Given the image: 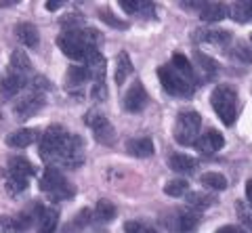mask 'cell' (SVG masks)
<instances>
[{
  "label": "cell",
  "instance_id": "obj_1",
  "mask_svg": "<svg viewBox=\"0 0 252 233\" xmlns=\"http://www.w3.org/2000/svg\"><path fill=\"white\" fill-rule=\"evenodd\" d=\"M210 103H212V110L220 118V122L231 126L235 118H238V92H235V88L220 84V87L212 90Z\"/></svg>",
  "mask_w": 252,
  "mask_h": 233
},
{
  "label": "cell",
  "instance_id": "obj_2",
  "mask_svg": "<svg viewBox=\"0 0 252 233\" xmlns=\"http://www.w3.org/2000/svg\"><path fill=\"white\" fill-rule=\"evenodd\" d=\"M84 162V141L80 137H72L65 141V145L46 162L51 168L55 166H63V168H78Z\"/></svg>",
  "mask_w": 252,
  "mask_h": 233
},
{
  "label": "cell",
  "instance_id": "obj_3",
  "mask_svg": "<svg viewBox=\"0 0 252 233\" xmlns=\"http://www.w3.org/2000/svg\"><path fill=\"white\" fill-rule=\"evenodd\" d=\"M158 78H160L164 90L168 92V95H175V97H191L193 95V82L183 78L172 65H162L158 69Z\"/></svg>",
  "mask_w": 252,
  "mask_h": 233
},
{
  "label": "cell",
  "instance_id": "obj_4",
  "mask_svg": "<svg viewBox=\"0 0 252 233\" xmlns=\"http://www.w3.org/2000/svg\"><path fill=\"white\" fill-rule=\"evenodd\" d=\"M40 189L44 193H49V198L53 202H61V200H69L74 196V187L65 181L57 168H46V173L40 178Z\"/></svg>",
  "mask_w": 252,
  "mask_h": 233
},
{
  "label": "cell",
  "instance_id": "obj_5",
  "mask_svg": "<svg viewBox=\"0 0 252 233\" xmlns=\"http://www.w3.org/2000/svg\"><path fill=\"white\" fill-rule=\"evenodd\" d=\"M200 126H202V118L198 112H181L175 126V139L181 145H191L198 141Z\"/></svg>",
  "mask_w": 252,
  "mask_h": 233
},
{
  "label": "cell",
  "instance_id": "obj_6",
  "mask_svg": "<svg viewBox=\"0 0 252 233\" xmlns=\"http://www.w3.org/2000/svg\"><path fill=\"white\" fill-rule=\"evenodd\" d=\"M67 139H69V135L63 126H49L42 133V139H40V158L44 162H49L53 155L65 145Z\"/></svg>",
  "mask_w": 252,
  "mask_h": 233
},
{
  "label": "cell",
  "instance_id": "obj_7",
  "mask_svg": "<svg viewBox=\"0 0 252 233\" xmlns=\"http://www.w3.org/2000/svg\"><path fill=\"white\" fill-rule=\"evenodd\" d=\"M84 122L91 126L93 135H94V139H97L99 143L109 145V143H114V141H116V130H114V126H112V122H109L101 112L91 110L89 114H86Z\"/></svg>",
  "mask_w": 252,
  "mask_h": 233
},
{
  "label": "cell",
  "instance_id": "obj_8",
  "mask_svg": "<svg viewBox=\"0 0 252 233\" xmlns=\"http://www.w3.org/2000/svg\"><path fill=\"white\" fill-rule=\"evenodd\" d=\"M57 44H59V49L63 51V55L65 57L74 59V61H82V63L86 61V57H89V53L93 51V49H86L84 44H80L74 36H69L65 32L57 38Z\"/></svg>",
  "mask_w": 252,
  "mask_h": 233
},
{
  "label": "cell",
  "instance_id": "obj_9",
  "mask_svg": "<svg viewBox=\"0 0 252 233\" xmlns=\"http://www.w3.org/2000/svg\"><path fill=\"white\" fill-rule=\"evenodd\" d=\"M145 103H147V92L143 88V84H141V82H132L130 88L126 90V95H124V107L128 112L137 114V112L143 110Z\"/></svg>",
  "mask_w": 252,
  "mask_h": 233
},
{
  "label": "cell",
  "instance_id": "obj_10",
  "mask_svg": "<svg viewBox=\"0 0 252 233\" xmlns=\"http://www.w3.org/2000/svg\"><path fill=\"white\" fill-rule=\"evenodd\" d=\"M42 105H44V97L38 95V92H34V95L21 99L19 103L15 105V116H17L19 120H28V118H32L34 114L40 112Z\"/></svg>",
  "mask_w": 252,
  "mask_h": 233
},
{
  "label": "cell",
  "instance_id": "obj_11",
  "mask_svg": "<svg viewBox=\"0 0 252 233\" xmlns=\"http://www.w3.org/2000/svg\"><path fill=\"white\" fill-rule=\"evenodd\" d=\"M84 69H86V74H89V78H93L94 82H101L103 80V76H105V57L101 55V53L97 49H93L89 53V57H86L84 61Z\"/></svg>",
  "mask_w": 252,
  "mask_h": 233
},
{
  "label": "cell",
  "instance_id": "obj_12",
  "mask_svg": "<svg viewBox=\"0 0 252 233\" xmlns=\"http://www.w3.org/2000/svg\"><path fill=\"white\" fill-rule=\"evenodd\" d=\"M26 84H28L26 76H19V74H9V76H4L2 82H0V99L6 101V99L15 97L23 87H26Z\"/></svg>",
  "mask_w": 252,
  "mask_h": 233
},
{
  "label": "cell",
  "instance_id": "obj_13",
  "mask_svg": "<svg viewBox=\"0 0 252 233\" xmlns=\"http://www.w3.org/2000/svg\"><path fill=\"white\" fill-rule=\"evenodd\" d=\"M223 145H225V139L219 130H208V133H204L198 141H195V147H198L202 153H215L219 149H223Z\"/></svg>",
  "mask_w": 252,
  "mask_h": 233
},
{
  "label": "cell",
  "instance_id": "obj_14",
  "mask_svg": "<svg viewBox=\"0 0 252 233\" xmlns=\"http://www.w3.org/2000/svg\"><path fill=\"white\" fill-rule=\"evenodd\" d=\"M38 233H55L57 231L59 214L55 208H40L38 206Z\"/></svg>",
  "mask_w": 252,
  "mask_h": 233
},
{
  "label": "cell",
  "instance_id": "obj_15",
  "mask_svg": "<svg viewBox=\"0 0 252 233\" xmlns=\"http://www.w3.org/2000/svg\"><path fill=\"white\" fill-rule=\"evenodd\" d=\"M15 36H17V40L28 46V49H36L38 42H40V34H38L36 26H32V23H19L17 28H15Z\"/></svg>",
  "mask_w": 252,
  "mask_h": 233
},
{
  "label": "cell",
  "instance_id": "obj_16",
  "mask_svg": "<svg viewBox=\"0 0 252 233\" xmlns=\"http://www.w3.org/2000/svg\"><path fill=\"white\" fill-rule=\"evenodd\" d=\"M168 166L175 170V173H183V175H191L198 168V160L191 158V155L185 153H172L168 158Z\"/></svg>",
  "mask_w": 252,
  "mask_h": 233
},
{
  "label": "cell",
  "instance_id": "obj_17",
  "mask_svg": "<svg viewBox=\"0 0 252 233\" xmlns=\"http://www.w3.org/2000/svg\"><path fill=\"white\" fill-rule=\"evenodd\" d=\"M227 15H229V6L223 2H204L202 11H200V17L208 23H217L220 19H225Z\"/></svg>",
  "mask_w": 252,
  "mask_h": 233
},
{
  "label": "cell",
  "instance_id": "obj_18",
  "mask_svg": "<svg viewBox=\"0 0 252 233\" xmlns=\"http://www.w3.org/2000/svg\"><path fill=\"white\" fill-rule=\"evenodd\" d=\"M38 139L36 128H19L6 137V145L9 147H28Z\"/></svg>",
  "mask_w": 252,
  "mask_h": 233
},
{
  "label": "cell",
  "instance_id": "obj_19",
  "mask_svg": "<svg viewBox=\"0 0 252 233\" xmlns=\"http://www.w3.org/2000/svg\"><path fill=\"white\" fill-rule=\"evenodd\" d=\"M198 42H210V44H227L231 40V34L227 29H198L195 32Z\"/></svg>",
  "mask_w": 252,
  "mask_h": 233
},
{
  "label": "cell",
  "instance_id": "obj_20",
  "mask_svg": "<svg viewBox=\"0 0 252 233\" xmlns=\"http://www.w3.org/2000/svg\"><path fill=\"white\" fill-rule=\"evenodd\" d=\"M126 149L132 155H137V158H149V155H154V143L147 137H139V139H130Z\"/></svg>",
  "mask_w": 252,
  "mask_h": 233
},
{
  "label": "cell",
  "instance_id": "obj_21",
  "mask_svg": "<svg viewBox=\"0 0 252 233\" xmlns=\"http://www.w3.org/2000/svg\"><path fill=\"white\" fill-rule=\"evenodd\" d=\"M9 175L13 176H21V178H30L34 175V166H32V162L21 158V155H15V158L9 160Z\"/></svg>",
  "mask_w": 252,
  "mask_h": 233
},
{
  "label": "cell",
  "instance_id": "obj_22",
  "mask_svg": "<svg viewBox=\"0 0 252 233\" xmlns=\"http://www.w3.org/2000/svg\"><path fill=\"white\" fill-rule=\"evenodd\" d=\"M28 72H32V61L26 55L23 49H17L11 55V74H19V76H26Z\"/></svg>",
  "mask_w": 252,
  "mask_h": 233
},
{
  "label": "cell",
  "instance_id": "obj_23",
  "mask_svg": "<svg viewBox=\"0 0 252 233\" xmlns=\"http://www.w3.org/2000/svg\"><path fill=\"white\" fill-rule=\"evenodd\" d=\"M229 15L233 21L238 23H248L252 21V0H242V2H233L229 6Z\"/></svg>",
  "mask_w": 252,
  "mask_h": 233
},
{
  "label": "cell",
  "instance_id": "obj_24",
  "mask_svg": "<svg viewBox=\"0 0 252 233\" xmlns=\"http://www.w3.org/2000/svg\"><path fill=\"white\" fill-rule=\"evenodd\" d=\"M132 74V63H130V57L126 53H120L116 59V74H114V80L118 87H122L124 80Z\"/></svg>",
  "mask_w": 252,
  "mask_h": 233
},
{
  "label": "cell",
  "instance_id": "obj_25",
  "mask_svg": "<svg viewBox=\"0 0 252 233\" xmlns=\"http://www.w3.org/2000/svg\"><path fill=\"white\" fill-rule=\"evenodd\" d=\"M198 225H200V216H198V212L183 210V212H179L175 227H177V231H181V233H189V231H193L195 227H198Z\"/></svg>",
  "mask_w": 252,
  "mask_h": 233
},
{
  "label": "cell",
  "instance_id": "obj_26",
  "mask_svg": "<svg viewBox=\"0 0 252 233\" xmlns=\"http://www.w3.org/2000/svg\"><path fill=\"white\" fill-rule=\"evenodd\" d=\"M94 219L101 223H109L116 219V206L109 200H99L94 206Z\"/></svg>",
  "mask_w": 252,
  "mask_h": 233
},
{
  "label": "cell",
  "instance_id": "obj_27",
  "mask_svg": "<svg viewBox=\"0 0 252 233\" xmlns=\"http://www.w3.org/2000/svg\"><path fill=\"white\" fill-rule=\"evenodd\" d=\"M86 80H89V74H86V69H84L82 65H72V67L67 69L65 82H67V87H69V88H74V87L80 88Z\"/></svg>",
  "mask_w": 252,
  "mask_h": 233
},
{
  "label": "cell",
  "instance_id": "obj_28",
  "mask_svg": "<svg viewBox=\"0 0 252 233\" xmlns=\"http://www.w3.org/2000/svg\"><path fill=\"white\" fill-rule=\"evenodd\" d=\"M200 183L204 185V187H210V189H215V191L227 189V178L220 175V173H204L200 176Z\"/></svg>",
  "mask_w": 252,
  "mask_h": 233
},
{
  "label": "cell",
  "instance_id": "obj_29",
  "mask_svg": "<svg viewBox=\"0 0 252 233\" xmlns=\"http://www.w3.org/2000/svg\"><path fill=\"white\" fill-rule=\"evenodd\" d=\"M170 65L175 67L183 78H187V80H193V67H191V63H189V59L185 55L175 53V55H172V63Z\"/></svg>",
  "mask_w": 252,
  "mask_h": 233
},
{
  "label": "cell",
  "instance_id": "obj_30",
  "mask_svg": "<svg viewBox=\"0 0 252 233\" xmlns=\"http://www.w3.org/2000/svg\"><path fill=\"white\" fill-rule=\"evenodd\" d=\"M215 198L208 196V193H202V191H193V193H187V204L198 208V210H206L208 206H212Z\"/></svg>",
  "mask_w": 252,
  "mask_h": 233
},
{
  "label": "cell",
  "instance_id": "obj_31",
  "mask_svg": "<svg viewBox=\"0 0 252 233\" xmlns=\"http://www.w3.org/2000/svg\"><path fill=\"white\" fill-rule=\"evenodd\" d=\"M195 61H198V65H200V69L204 72V76H215L217 74V61L215 59H210L208 55H204V53H200V51H195Z\"/></svg>",
  "mask_w": 252,
  "mask_h": 233
},
{
  "label": "cell",
  "instance_id": "obj_32",
  "mask_svg": "<svg viewBox=\"0 0 252 233\" xmlns=\"http://www.w3.org/2000/svg\"><path fill=\"white\" fill-rule=\"evenodd\" d=\"M187 187L189 185H187V181H183V178H172V181L166 183L164 191L172 198H181V196H187Z\"/></svg>",
  "mask_w": 252,
  "mask_h": 233
},
{
  "label": "cell",
  "instance_id": "obj_33",
  "mask_svg": "<svg viewBox=\"0 0 252 233\" xmlns=\"http://www.w3.org/2000/svg\"><path fill=\"white\" fill-rule=\"evenodd\" d=\"M26 189H28V178L9 175V178H6V191H9L11 196H19V193Z\"/></svg>",
  "mask_w": 252,
  "mask_h": 233
},
{
  "label": "cell",
  "instance_id": "obj_34",
  "mask_svg": "<svg viewBox=\"0 0 252 233\" xmlns=\"http://www.w3.org/2000/svg\"><path fill=\"white\" fill-rule=\"evenodd\" d=\"M235 210H238V216L244 223V227H248L252 231V204H248V202H238Z\"/></svg>",
  "mask_w": 252,
  "mask_h": 233
},
{
  "label": "cell",
  "instance_id": "obj_35",
  "mask_svg": "<svg viewBox=\"0 0 252 233\" xmlns=\"http://www.w3.org/2000/svg\"><path fill=\"white\" fill-rule=\"evenodd\" d=\"M91 97L94 101H105L107 99V87H105V82L101 80V82H93V88H91Z\"/></svg>",
  "mask_w": 252,
  "mask_h": 233
},
{
  "label": "cell",
  "instance_id": "obj_36",
  "mask_svg": "<svg viewBox=\"0 0 252 233\" xmlns=\"http://www.w3.org/2000/svg\"><path fill=\"white\" fill-rule=\"evenodd\" d=\"M99 17L103 19V21L107 23V26H112V28H118V29H124L126 26H128V23H126V21H120V19H116V17H114V15L109 13V11H99Z\"/></svg>",
  "mask_w": 252,
  "mask_h": 233
},
{
  "label": "cell",
  "instance_id": "obj_37",
  "mask_svg": "<svg viewBox=\"0 0 252 233\" xmlns=\"http://www.w3.org/2000/svg\"><path fill=\"white\" fill-rule=\"evenodd\" d=\"M233 55L238 57L240 61H244V63H252V51L248 49V46L238 44V46H235V51H233Z\"/></svg>",
  "mask_w": 252,
  "mask_h": 233
},
{
  "label": "cell",
  "instance_id": "obj_38",
  "mask_svg": "<svg viewBox=\"0 0 252 233\" xmlns=\"http://www.w3.org/2000/svg\"><path fill=\"white\" fill-rule=\"evenodd\" d=\"M0 233H17L13 216H0Z\"/></svg>",
  "mask_w": 252,
  "mask_h": 233
},
{
  "label": "cell",
  "instance_id": "obj_39",
  "mask_svg": "<svg viewBox=\"0 0 252 233\" xmlns=\"http://www.w3.org/2000/svg\"><path fill=\"white\" fill-rule=\"evenodd\" d=\"M91 216H93V212H91V210H82L80 214H78V219L74 221V227H76V229H82L84 225H89Z\"/></svg>",
  "mask_w": 252,
  "mask_h": 233
},
{
  "label": "cell",
  "instance_id": "obj_40",
  "mask_svg": "<svg viewBox=\"0 0 252 233\" xmlns=\"http://www.w3.org/2000/svg\"><path fill=\"white\" fill-rule=\"evenodd\" d=\"M143 229H145V225H141L137 221H128L124 225V233H143Z\"/></svg>",
  "mask_w": 252,
  "mask_h": 233
},
{
  "label": "cell",
  "instance_id": "obj_41",
  "mask_svg": "<svg viewBox=\"0 0 252 233\" xmlns=\"http://www.w3.org/2000/svg\"><path fill=\"white\" fill-rule=\"evenodd\" d=\"M217 233H246L242 227H235V225H227V227H220Z\"/></svg>",
  "mask_w": 252,
  "mask_h": 233
},
{
  "label": "cell",
  "instance_id": "obj_42",
  "mask_svg": "<svg viewBox=\"0 0 252 233\" xmlns=\"http://www.w3.org/2000/svg\"><path fill=\"white\" fill-rule=\"evenodd\" d=\"M246 200H248V204H252V178L246 185Z\"/></svg>",
  "mask_w": 252,
  "mask_h": 233
},
{
  "label": "cell",
  "instance_id": "obj_43",
  "mask_svg": "<svg viewBox=\"0 0 252 233\" xmlns=\"http://www.w3.org/2000/svg\"><path fill=\"white\" fill-rule=\"evenodd\" d=\"M59 6H61V2H46V9L49 11H57Z\"/></svg>",
  "mask_w": 252,
  "mask_h": 233
},
{
  "label": "cell",
  "instance_id": "obj_44",
  "mask_svg": "<svg viewBox=\"0 0 252 233\" xmlns=\"http://www.w3.org/2000/svg\"><path fill=\"white\" fill-rule=\"evenodd\" d=\"M143 233H156V229H152V227H145V229H143Z\"/></svg>",
  "mask_w": 252,
  "mask_h": 233
}]
</instances>
